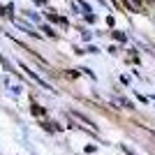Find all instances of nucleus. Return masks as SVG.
Listing matches in <instances>:
<instances>
[{"label":"nucleus","mask_w":155,"mask_h":155,"mask_svg":"<svg viewBox=\"0 0 155 155\" xmlns=\"http://www.w3.org/2000/svg\"><path fill=\"white\" fill-rule=\"evenodd\" d=\"M49 21H53V23H58V26H67V21H65L63 16H49Z\"/></svg>","instance_id":"f03ea898"},{"label":"nucleus","mask_w":155,"mask_h":155,"mask_svg":"<svg viewBox=\"0 0 155 155\" xmlns=\"http://www.w3.org/2000/svg\"><path fill=\"white\" fill-rule=\"evenodd\" d=\"M32 114H35V116H46V109H42V107H39V104H32Z\"/></svg>","instance_id":"f257e3e1"},{"label":"nucleus","mask_w":155,"mask_h":155,"mask_svg":"<svg viewBox=\"0 0 155 155\" xmlns=\"http://www.w3.org/2000/svg\"><path fill=\"white\" fill-rule=\"evenodd\" d=\"M65 77H70V79H77V77H79V72H74V70H70V72H65Z\"/></svg>","instance_id":"7ed1b4c3"},{"label":"nucleus","mask_w":155,"mask_h":155,"mask_svg":"<svg viewBox=\"0 0 155 155\" xmlns=\"http://www.w3.org/2000/svg\"><path fill=\"white\" fill-rule=\"evenodd\" d=\"M114 37H116L118 42H125V35H123V32H114Z\"/></svg>","instance_id":"20e7f679"},{"label":"nucleus","mask_w":155,"mask_h":155,"mask_svg":"<svg viewBox=\"0 0 155 155\" xmlns=\"http://www.w3.org/2000/svg\"><path fill=\"white\" fill-rule=\"evenodd\" d=\"M44 32H46V35H49V37H56V32H53L51 28H46V26H44Z\"/></svg>","instance_id":"39448f33"}]
</instances>
